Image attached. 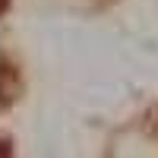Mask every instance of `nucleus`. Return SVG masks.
Instances as JSON below:
<instances>
[{
    "instance_id": "1",
    "label": "nucleus",
    "mask_w": 158,
    "mask_h": 158,
    "mask_svg": "<svg viewBox=\"0 0 158 158\" xmlns=\"http://www.w3.org/2000/svg\"><path fill=\"white\" fill-rule=\"evenodd\" d=\"M6 10H10V0H0V16H3Z\"/></svg>"
},
{
    "instance_id": "2",
    "label": "nucleus",
    "mask_w": 158,
    "mask_h": 158,
    "mask_svg": "<svg viewBox=\"0 0 158 158\" xmlns=\"http://www.w3.org/2000/svg\"><path fill=\"white\" fill-rule=\"evenodd\" d=\"M0 155H10V146H6V142H0Z\"/></svg>"
}]
</instances>
